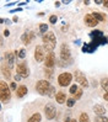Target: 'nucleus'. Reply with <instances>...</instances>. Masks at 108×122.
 Listing matches in <instances>:
<instances>
[{
  "instance_id": "f257e3e1",
  "label": "nucleus",
  "mask_w": 108,
  "mask_h": 122,
  "mask_svg": "<svg viewBox=\"0 0 108 122\" xmlns=\"http://www.w3.org/2000/svg\"><path fill=\"white\" fill-rule=\"evenodd\" d=\"M36 90L41 95L53 96V94H54V88L50 85V83L48 80H38L37 84H36Z\"/></svg>"
},
{
  "instance_id": "f03ea898",
  "label": "nucleus",
  "mask_w": 108,
  "mask_h": 122,
  "mask_svg": "<svg viewBox=\"0 0 108 122\" xmlns=\"http://www.w3.org/2000/svg\"><path fill=\"white\" fill-rule=\"evenodd\" d=\"M42 40H43V43H44V48L48 52H53V49L55 48V45H56L55 35L53 32H47L43 36Z\"/></svg>"
},
{
  "instance_id": "7ed1b4c3",
  "label": "nucleus",
  "mask_w": 108,
  "mask_h": 122,
  "mask_svg": "<svg viewBox=\"0 0 108 122\" xmlns=\"http://www.w3.org/2000/svg\"><path fill=\"white\" fill-rule=\"evenodd\" d=\"M0 99H1L3 104L9 102L11 99V91L9 89V85L5 81H1V84H0Z\"/></svg>"
},
{
  "instance_id": "20e7f679",
  "label": "nucleus",
  "mask_w": 108,
  "mask_h": 122,
  "mask_svg": "<svg viewBox=\"0 0 108 122\" xmlns=\"http://www.w3.org/2000/svg\"><path fill=\"white\" fill-rule=\"evenodd\" d=\"M71 80H73V74L71 73H61L59 76H58V83L60 86H68L70 85Z\"/></svg>"
},
{
  "instance_id": "39448f33",
  "label": "nucleus",
  "mask_w": 108,
  "mask_h": 122,
  "mask_svg": "<svg viewBox=\"0 0 108 122\" xmlns=\"http://www.w3.org/2000/svg\"><path fill=\"white\" fill-rule=\"evenodd\" d=\"M46 51H44V47L43 46H37L34 49V59L37 61V62H42V61H44L46 59Z\"/></svg>"
},
{
  "instance_id": "423d86ee",
  "label": "nucleus",
  "mask_w": 108,
  "mask_h": 122,
  "mask_svg": "<svg viewBox=\"0 0 108 122\" xmlns=\"http://www.w3.org/2000/svg\"><path fill=\"white\" fill-rule=\"evenodd\" d=\"M16 70H17V73L21 76H23V78H27L28 75H30V70H28V68H27V63L26 62H22V63L17 64Z\"/></svg>"
},
{
  "instance_id": "0eeeda50",
  "label": "nucleus",
  "mask_w": 108,
  "mask_h": 122,
  "mask_svg": "<svg viewBox=\"0 0 108 122\" xmlns=\"http://www.w3.org/2000/svg\"><path fill=\"white\" fill-rule=\"evenodd\" d=\"M44 112H46V117H47V120H53V118L55 117V115H56V110H55V107H54L52 104L46 105V107H44Z\"/></svg>"
},
{
  "instance_id": "6e6552de",
  "label": "nucleus",
  "mask_w": 108,
  "mask_h": 122,
  "mask_svg": "<svg viewBox=\"0 0 108 122\" xmlns=\"http://www.w3.org/2000/svg\"><path fill=\"white\" fill-rule=\"evenodd\" d=\"M75 79H76V83L77 84H80L81 86L84 88H87L89 86V81H87V79L85 78V75L81 73V71H75Z\"/></svg>"
},
{
  "instance_id": "1a4fd4ad",
  "label": "nucleus",
  "mask_w": 108,
  "mask_h": 122,
  "mask_svg": "<svg viewBox=\"0 0 108 122\" xmlns=\"http://www.w3.org/2000/svg\"><path fill=\"white\" fill-rule=\"evenodd\" d=\"M84 21H85V24L87 25V26H90V27H93V26H96V25H98V21H97V19L92 15V14H87L85 17H84Z\"/></svg>"
},
{
  "instance_id": "9d476101",
  "label": "nucleus",
  "mask_w": 108,
  "mask_h": 122,
  "mask_svg": "<svg viewBox=\"0 0 108 122\" xmlns=\"http://www.w3.org/2000/svg\"><path fill=\"white\" fill-rule=\"evenodd\" d=\"M55 64V54L54 52H48L46 56V67L47 68H52Z\"/></svg>"
},
{
  "instance_id": "9b49d317",
  "label": "nucleus",
  "mask_w": 108,
  "mask_h": 122,
  "mask_svg": "<svg viewBox=\"0 0 108 122\" xmlns=\"http://www.w3.org/2000/svg\"><path fill=\"white\" fill-rule=\"evenodd\" d=\"M60 57H61V59L64 61H68L70 58V49L66 45H63L61 48H60Z\"/></svg>"
},
{
  "instance_id": "f8f14e48",
  "label": "nucleus",
  "mask_w": 108,
  "mask_h": 122,
  "mask_svg": "<svg viewBox=\"0 0 108 122\" xmlns=\"http://www.w3.org/2000/svg\"><path fill=\"white\" fill-rule=\"evenodd\" d=\"M34 38V35H33V32H25L23 35H22V42L25 45H30L31 42H32V40Z\"/></svg>"
},
{
  "instance_id": "ddd939ff",
  "label": "nucleus",
  "mask_w": 108,
  "mask_h": 122,
  "mask_svg": "<svg viewBox=\"0 0 108 122\" xmlns=\"http://www.w3.org/2000/svg\"><path fill=\"white\" fill-rule=\"evenodd\" d=\"M5 58H6V67H9V68H12L14 67V61H15V54L11 53V52H8V53H5Z\"/></svg>"
},
{
  "instance_id": "4468645a",
  "label": "nucleus",
  "mask_w": 108,
  "mask_h": 122,
  "mask_svg": "<svg viewBox=\"0 0 108 122\" xmlns=\"http://www.w3.org/2000/svg\"><path fill=\"white\" fill-rule=\"evenodd\" d=\"M55 100H56V102L58 104H64L66 101V95H65V92H63V91H58L55 94Z\"/></svg>"
},
{
  "instance_id": "2eb2a0df",
  "label": "nucleus",
  "mask_w": 108,
  "mask_h": 122,
  "mask_svg": "<svg viewBox=\"0 0 108 122\" xmlns=\"http://www.w3.org/2000/svg\"><path fill=\"white\" fill-rule=\"evenodd\" d=\"M27 94V86L26 85H20L16 90V96L17 97H23Z\"/></svg>"
},
{
  "instance_id": "dca6fc26",
  "label": "nucleus",
  "mask_w": 108,
  "mask_h": 122,
  "mask_svg": "<svg viewBox=\"0 0 108 122\" xmlns=\"http://www.w3.org/2000/svg\"><path fill=\"white\" fill-rule=\"evenodd\" d=\"M93 111H95V113L97 115L98 117H102V116H104V113H106L104 107H103V106H101V105H96L95 107H93Z\"/></svg>"
},
{
  "instance_id": "f3484780",
  "label": "nucleus",
  "mask_w": 108,
  "mask_h": 122,
  "mask_svg": "<svg viewBox=\"0 0 108 122\" xmlns=\"http://www.w3.org/2000/svg\"><path fill=\"white\" fill-rule=\"evenodd\" d=\"M42 121V116H41V113H38V112H36V113H33L32 116L28 118V121L27 122H41Z\"/></svg>"
},
{
  "instance_id": "a211bd4d",
  "label": "nucleus",
  "mask_w": 108,
  "mask_h": 122,
  "mask_svg": "<svg viewBox=\"0 0 108 122\" xmlns=\"http://www.w3.org/2000/svg\"><path fill=\"white\" fill-rule=\"evenodd\" d=\"M79 122H90L89 115H87V113H85V112H81L80 118H79Z\"/></svg>"
},
{
  "instance_id": "6ab92c4d",
  "label": "nucleus",
  "mask_w": 108,
  "mask_h": 122,
  "mask_svg": "<svg viewBox=\"0 0 108 122\" xmlns=\"http://www.w3.org/2000/svg\"><path fill=\"white\" fill-rule=\"evenodd\" d=\"M92 15L97 19L98 22H99V21H104V14H102V12H93Z\"/></svg>"
},
{
  "instance_id": "aec40b11",
  "label": "nucleus",
  "mask_w": 108,
  "mask_h": 122,
  "mask_svg": "<svg viewBox=\"0 0 108 122\" xmlns=\"http://www.w3.org/2000/svg\"><path fill=\"white\" fill-rule=\"evenodd\" d=\"M101 86L106 90V92L108 91V78H103L102 80H101Z\"/></svg>"
},
{
  "instance_id": "412c9836",
  "label": "nucleus",
  "mask_w": 108,
  "mask_h": 122,
  "mask_svg": "<svg viewBox=\"0 0 108 122\" xmlns=\"http://www.w3.org/2000/svg\"><path fill=\"white\" fill-rule=\"evenodd\" d=\"M1 70H3L4 76H6V78H10V76H11V74H10V68H9V67H5V66H4Z\"/></svg>"
},
{
  "instance_id": "4be33fe9",
  "label": "nucleus",
  "mask_w": 108,
  "mask_h": 122,
  "mask_svg": "<svg viewBox=\"0 0 108 122\" xmlns=\"http://www.w3.org/2000/svg\"><path fill=\"white\" fill-rule=\"evenodd\" d=\"M39 31H41V33H46L48 31V25L47 24H41L39 25Z\"/></svg>"
},
{
  "instance_id": "5701e85b",
  "label": "nucleus",
  "mask_w": 108,
  "mask_h": 122,
  "mask_svg": "<svg viewBox=\"0 0 108 122\" xmlns=\"http://www.w3.org/2000/svg\"><path fill=\"white\" fill-rule=\"evenodd\" d=\"M81 96H82V89L79 88L77 91L75 92V95H74V99H75V100H79V99H81Z\"/></svg>"
},
{
  "instance_id": "b1692460",
  "label": "nucleus",
  "mask_w": 108,
  "mask_h": 122,
  "mask_svg": "<svg viewBox=\"0 0 108 122\" xmlns=\"http://www.w3.org/2000/svg\"><path fill=\"white\" fill-rule=\"evenodd\" d=\"M17 56L20 57V58H25V57H26V51H25L23 48H22V49H20V51L17 52Z\"/></svg>"
},
{
  "instance_id": "393cba45",
  "label": "nucleus",
  "mask_w": 108,
  "mask_h": 122,
  "mask_svg": "<svg viewBox=\"0 0 108 122\" xmlns=\"http://www.w3.org/2000/svg\"><path fill=\"white\" fill-rule=\"evenodd\" d=\"M66 105H68V107H73L75 105V99H68Z\"/></svg>"
},
{
  "instance_id": "a878e982",
  "label": "nucleus",
  "mask_w": 108,
  "mask_h": 122,
  "mask_svg": "<svg viewBox=\"0 0 108 122\" xmlns=\"http://www.w3.org/2000/svg\"><path fill=\"white\" fill-rule=\"evenodd\" d=\"M77 89H79V88H77V84L73 85V86L70 88V94H74V95H75V92L77 91Z\"/></svg>"
},
{
  "instance_id": "bb28decb",
  "label": "nucleus",
  "mask_w": 108,
  "mask_h": 122,
  "mask_svg": "<svg viewBox=\"0 0 108 122\" xmlns=\"http://www.w3.org/2000/svg\"><path fill=\"white\" fill-rule=\"evenodd\" d=\"M50 22L55 24V22H56V16H50Z\"/></svg>"
},
{
  "instance_id": "cd10ccee",
  "label": "nucleus",
  "mask_w": 108,
  "mask_h": 122,
  "mask_svg": "<svg viewBox=\"0 0 108 122\" xmlns=\"http://www.w3.org/2000/svg\"><path fill=\"white\" fill-rule=\"evenodd\" d=\"M4 36L9 37V36H10V31H9V30H5V31H4Z\"/></svg>"
},
{
  "instance_id": "c85d7f7f",
  "label": "nucleus",
  "mask_w": 108,
  "mask_h": 122,
  "mask_svg": "<svg viewBox=\"0 0 108 122\" xmlns=\"http://www.w3.org/2000/svg\"><path fill=\"white\" fill-rule=\"evenodd\" d=\"M10 86H11V89H16V90H17V88H16V83H11Z\"/></svg>"
},
{
  "instance_id": "c756f323",
  "label": "nucleus",
  "mask_w": 108,
  "mask_h": 122,
  "mask_svg": "<svg viewBox=\"0 0 108 122\" xmlns=\"http://www.w3.org/2000/svg\"><path fill=\"white\" fill-rule=\"evenodd\" d=\"M15 80H21V75H15Z\"/></svg>"
},
{
  "instance_id": "7c9ffc66",
  "label": "nucleus",
  "mask_w": 108,
  "mask_h": 122,
  "mask_svg": "<svg viewBox=\"0 0 108 122\" xmlns=\"http://www.w3.org/2000/svg\"><path fill=\"white\" fill-rule=\"evenodd\" d=\"M103 97H104V100H107V101H108V91H107L106 94L103 95Z\"/></svg>"
},
{
  "instance_id": "2f4dec72",
  "label": "nucleus",
  "mask_w": 108,
  "mask_h": 122,
  "mask_svg": "<svg viewBox=\"0 0 108 122\" xmlns=\"http://www.w3.org/2000/svg\"><path fill=\"white\" fill-rule=\"evenodd\" d=\"M103 5L106 6V8H108V0H106V1H103Z\"/></svg>"
},
{
  "instance_id": "473e14b6",
  "label": "nucleus",
  "mask_w": 108,
  "mask_h": 122,
  "mask_svg": "<svg viewBox=\"0 0 108 122\" xmlns=\"http://www.w3.org/2000/svg\"><path fill=\"white\" fill-rule=\"evenodd\" d=\"M17 20H19V17H17V16H14V19H12V21H14V22H16Z\"/></svg>"
},
{
  "instance_id": "72a5a7b5",
  "label": "nucleus",
  "mask_w": 108,
  "mask_h": 122,
  "mask_svg": "<svg viewBox=\"0 0 108 122\" xmlns=\"http://www.w3.org/2000/svg\"><path fill=\"white\" fill-rule=\"evenodd\" d=\"M65 122H76V120H66Z\"/></svg>"
},
{
  "instance_id": "f704fd0d",
  "label": "nucleus",
  "mask_w": 108,
  "mask_h": 122,
  "mask_svg": "<svg viewBox=\"0 0 108 122\" xmlns=\"http://www.w3.org/2000/svg\"><path fill=\"white\" fill-rule=\"evenodd\" d=\"M95 3H96V4H101V3H102V4H103V1H101V0H96Z\"/></svg>"
},
{
  "instance_id": "c9c22d12",
  "label": "nucleus",
  "mask_w": 108,
  "mask_h": 122,
  "mask_svg": "<svg viewBox=\"0 0 108 122\" xmlns=\"http://www.w3.org/2000/svg\"><path fill=\"white\" fill-rule=\"evenodd\" d=\"M38 16H41V17H42V16H44V12H39V14H38Z\"/></svg>"
}]
</instances>
